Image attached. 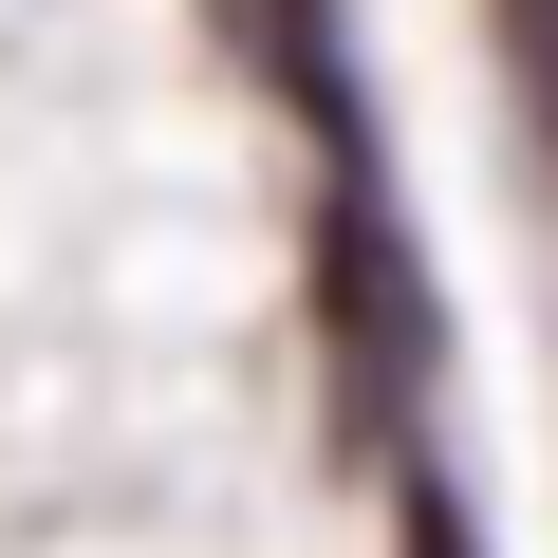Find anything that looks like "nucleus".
I'll list each match as a JSON object with an SVG mask.
<instances>
[{"label": "nucleus", "mask_w": 558, "mask_h": 558, "mask_svg": "<svg viewBox=\"0 0 558 558\" xmlns=\"http://www.w3.org/2000/svg\"><path fill=\"white\" fill-rule=\"evenodd\" d=\"M317 336H336L354 428L391 447V410H410V242H391V205H373V186H354V205H336V242H317Z\"/></svg>", "instance_id": "nucleus-1"}, {"label": "nucleus", "mask_w": 558, "mask_h": 558, "mask_svg": "<svg viewBox=\"0 0 558 558\" xmlns=\"http://www.w3.org/2000/svg\"><path fill=\"white\" fill-rule=\"evenodd\" d=\"M391 558H484V539H465V502H447V484H410V521H391Z\"/></svg>", "instance_id": "nucleus-2"}]
</instances>
